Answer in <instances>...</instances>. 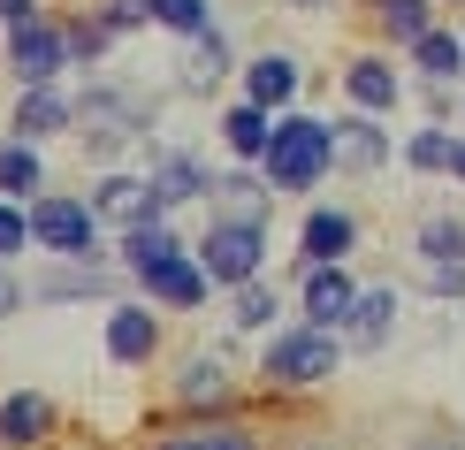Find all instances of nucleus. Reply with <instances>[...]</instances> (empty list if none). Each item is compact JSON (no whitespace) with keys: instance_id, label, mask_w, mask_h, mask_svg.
I'll return each instance as SVG.
<instances>
[{"instance_id":"1","label":"nucleus","mask_w":465,"mask_h":450,"mask_svg":"<svg viewBox=\"0 0 465 450\" xmlns=\"http://www.w3.org/2000/svg\"><path fill=\"white\" fill-rule=\"evenodd\" d=\"M336 366H343V336L282 321L275 336L260 344V397H313V389L336 382Z\"/></svg>"},{"instance_id":"2","label":"nucleus","mask_w":465,"mask_h":450,"mask_svg":"<svg viewBox=\"0 0 465 450\" xmlns=\"http://www.w3.org/2000/svg\"><path fill=\"white\" fill-rule=\"evenodd\" d=\"M328 168H336V130L321 115H305V107L275 115V138H267V161H260L267 191L275 199H305V191L328 184Z\"/></svg>"},{"instance_id":"3","label":"nucleus","mask_w":465,"mask_h":450,"mask_svg":"<svg viewBox=\"0 0 465 450\" xmlns=\"http://www.w3.org/2000/svg\"><path fill=\"white\" fill-rule=\"evenodd\" d=\"M191 260H199V275L214 283V290L260 283L267 275V222H260V214H206Z\"/></svg>"},{"instance_id":"4","label":"nucleus","mask_w":465,"mask_h":450,"mask_svg":"<svg viewBox=\"0 0 465 450\" xmlns=\"http://www.w3.org/2000/svg\"><path fill=\"white\" fill-rule=\"evenodd\" d=\"M31 252H46V260H76V267H107V229L92 199H76V191H38L31 199Z\"/></svg>"},{"instance_id":"5","label":"nucleus","mask_w":465,"mask_h":450,"mask_svg":"<svg viewBox=\"0 0 465 450\" xmlns=\"http://www.w3.org/2000/svg\"><path fill=\"white\" fill-rule=\"evenodd\" d=\"M168 413L176 420H214V413H252L244 382L229 375V351H191L168 375Z\"/></svg>"},{"instance_id":"6","label":"nucleus","mask_w":465,"mask_h":450,"mask_svg":"<svg viewBox=\"0 0 465 450\" xmlns=\"http://www.w3.org/2000/svg\"><path fill=\"white\" fill-rule=\"evenodd\" d=\"M138 450H275V435H267L252 413H214V420H153Z\"/></svg>"},{"instance_id":"7","label":"nucleus","mask_w":465,"mask_h":450,"mask_svg":"<svg viewBox=\"0 0 465 450\" xmlns=\"http://www.w3.org/2000/svg\"><path fill=\"white\" fill-rule=\"evenodd\" d=\"M336 85H343V100H351L359 115H381V123H390V115L412 100V76H404V69H397V54H381V46L351 54V62L336 69Z\"/></svg>"},{"instance_id":"8","label":"nucleus","mask_w":465,"mask_h":450,"mask_svg":"<svg viewBox=\"0 0 465 450\" xmlns=\"http://www.w3.org/2000/svg\"><path fill=\"white\" fill-rule=\"evenodd\" d=\"M351 252H359V214L351 206H305L290 275H305V267H351Z\"/></svg>"},{"instance_id":"9","label":"nucleus","mask_w":465,"mask_h":450,"mask_svg":"<svg viewBox=\"0 0 465 450\" xmlns=\"http://www.w3.org/2000/svg\"><path fill=\"white\" fill-rule=\"evenodd\" d=\"M145 191L161 199V214H176V206H191V199H206L214 191V168L199 161L191 145H145Z\"/></svg>"},{"instance_id":"10","label":"nucleus","mask_w":465,"mask_h":450,"mask_svg":"<svg viewBox=\"0 0 465 450\" xmlns=\"http://www.w3.org/2000/svg\"><path fill=\"white\" fill-rule=\"evenodd\" d=\"M328 130H336V175H359V184H366V175H381V168L397 161V130L381 123V115L343 107Z\"/></svg>"},{"instance_id":"11","label":"nucleus","mask_w":465,"mask_h":450,"mask_svg":"<svg viewBox=\"0 0 465 450\" xmlns=\"http://www.w3.org/2000/svg\"><path fill=\"white\" fill-rule=\"evenodd\" d=\"M359 275L351 267H305L298 275V321L305 328H328V336H343L351 328V305H359Z\"/></svg>"},{"instance_id":"12","label":"nucleus","mask_w":465,"mask_h":450,"mask_svg":"<svg viewBox=\"0 0 465 450\" xmlns=\"http://www.w3.org/2000/svg\"><path fill=\"white\" fill-rule=\"evenodd\" d=\"M8 69H15V85H62L69 76V46H62V15H38V24L24 31H8Z\"/></svg>"},{"instance_id":"13","label":"nucleus","mask_w":465,"mask_h":450,"mask_svg":"<svg viewBox=\"0 0 465 450\" xmlns=\"http://www.w3.org/2000/svg\"><path fill=\"white\" fill-rule=\"evenodd\" d=\"M161 344H168L161 305H145V298L107 305V359L114 366H153V359H161Z\"/></svg>"},{"instance_id":"14","label":"nucleus","mask_w":465,"mask_h":450,"mask_svg":"<svg viewBox=\"0 0 465 450\" xmlns=\"http://www.w3.org/2000/svg\"><path fill=\"white\" fill-rule=\"evenodd\" d=\"M404 328V290L397 283H366L359 305H351V328H343V351H359V359H374V351H390Z\"/></svg>"},{"instance_id":"15","label":"nucleus","mask_w":465,"mask_h":450,"mask_svg":"<svg viewBox=\"0 0 465 450\" xmlns=\"http://www.w3.org/2000/svg\"><path fill=\"white\" fill-rule=\"evenodd\" d=\"M62 435V405L46 389H8L0 397V450H54Z\"/></svg>"},{"instance_id":"16","label":"nucleus","mask_w":465,"mask_h":450,"mask_svg":"<svg viewBox=\"0 0 465 450\" xmlns=\"http://www.w3.org/2000/svg\"><path fill=\"white\" fill-rule=\"evenodd\" d=\"M92 214H100V229H145V222H168L161 199L145 191V175H130V168H100V184H92Z\"/></svg>"},{"instance_id":"17","label":"nucleus","mask_w":465,"mask_h":450,"mask_svg":"<svg viewBox=\"0 0 465 450\" xmlns=\"http://www.w3.org/2000/svg\"><path fill=\"white\" fill-rule=\"evenodd\" d=\"M62 130H76V92H69V85H31V92H15L8 138L46 145V138H62Z\"/></svg>"},{"instance_id":"18","label":"nucleus","mask_w":465,"mask_h":450,"mask_svg":"<svg viewBox=\"0 0 465 450\" xmlns=\"http://www.w3.org/2000/svg\"><path fill=\"white\" fill-rule=\"evenodd\" d=\"M114 290H123V275H114V267H76V260H54L46 275H31V305H92V298L123 305Z\"/></svg>"},{"instance_id":"19","label":"nucleus","mask_w":465,"mask_h":450,"mask_svg":"<svg viewBox=\"0 0 465 450\" xmlns=\"http://www.w3.org/2000/svg\"><path fill=\"white\" fill-rule=\"evenodd\" d=\"M237 76H244V100H252V107H267V115H290V107H298V92H305L298 54H282V46L252 54V62H244Z\"/></svg>"},{"instance_id":"20","label":"nucleus","mask_w":465,"mask_h":450,"mask_svg":"<svg viewBox=\"0 0 465 450\" xmlns=\"http://www.w3.org/2000/svg\"><path fill=\"white\" fill-rule=\"evenodd\" d=\"M435 24H442L435 0H366V31H374L381 54H412Z\"/></svg>"},{"instance_id":"21","label":"nucleus","mask_w":465,"mask_h":450,"mask_svg":"<svg viewBox=\"0 0 465 450\" xmlns=\"http://www.w3.org/2000/svg\"><path fill=\"white\" fill-rule=\"evenodd\" d=\"M138 290H145V305H161V313H199L206 298H214V283L199 275V260H191V252H176V260H161V267H145Z\"/></svg>"},{"instance_id":"22","label":"nucleus","mask_w":465,"mask_h":450,"mask_svg":"<svg viewBox=\"0 0 465 450\" xmlns=\"http://www.w3.org/2000/svg\"><path fill=\"white\" fill-rule=\"evenodd\" d=\"M244 62H237V46H229V31L214 24V31H199L191 38V54H183V76H176V92H191V100H206L214 85H229Z\"/></svg>"},{"instance_id":"23","label":"nucleus","mask_w":465,"mask_h":450,"mask_svg":"<svg viewBox=\"0 0 465 450\" xmlns=\"http://www.w3.org/2000/svg\"><path fill=\"white\" fill-rule=\"evenodd\" d=\"M404 76H412V85H465V31L435 24L412 54H404Z\"/></svg>"},{"instance_id":"24","label":"nucleus","mask_w":465,"mask_h":450,"mask_svg":"<svg viewBox=\"0 0 465 450\" xmlns=\"http://www.w3.org/2000/svg\"><path fill=\"white\" fill-rule=\"evenodd\" d=\"M214 130H222V153H229L237 168H260V161H267V138H275V115L252 107V100H229Z\"/></svg>"},{"instance_id":"25","label":"nucleus","mask_w":465,"mask_h":450,"mask_svg":"<svg viewBox=\"0 0 465 450\" xmlns=\"http://www.w3.org/2000/svg\"><path fill=\"white\" fill-rule=\"evenodd\" d=\"M412 260L420 267H465V214L458 206H428L412 222Z\"/></svg>"},{"instance_id":"26","label":"nucleus","mask_w":465,"mask_h":450,"mask_svg":"<svg viewBox=\"0 0 465 450\" xmlns=\"http://www.w3.org/2000/svg\"><path fill=\"white\" fill-rule=\"evenodd\" d=\"M206 214H260V222H275V191H267L260 168H237L229 161L214 175V191H206Z\"/></svg>"},{"instance_id":"27","label":"nucleus","mask_w":465,"mask_h":450,"mask_svg":"<svg viewBox=\"0 0 465 450\" xmlns=\"http://www.w3.org/2000/svg\"><path fill=\"white\" fill-rule=\"evenodd\" d=\"M114 252H123V275L138 283L145 267L176 260V252H191V245H183V229H176V222H145V229H123V245H114Z\"/></svg>"},{"instance_id":"28","label":"nucleus","mask_w":465,"mask_h":450,"mask_svg":"<svg viewBox=\"0 0 465 450\" xmlns=\"http://www.w3.org/2000/svg\"><path fill=\"white\" fill-rule=\"evenodd\" d=\"M38 191H46V153L24 145V138H0V199L31 206Z\"/></svg>"},{"instance_id":"29","label":"nucleus","mask_w":465,"mask_h":450,"mask_svg":"<svg viewBox=\"0 0 465 450\" xmlns=\"http://www.w3.org/2000/svg\"><path fill=\"white\" fill-rule=\"evenodd\" d=\"M275 313H282V283H244V290H229V328H244V336H275Z\"/></svg>"},{"instance_id":"30","label":"nucleus","mask_w":465,"mask_h":450,"mask_svg":"<svg viewBox=\"0 0 465 450\" xmlns=\"http://www.w3.org/2000/svg\"><path fill=\"white\" fill-rule=\"evenodd\" d=\"M450 145H458V130H442V123H420V130H404V168L412 175H450Z\"/></svg>"},{"instance_id":"31","label":"nucleus","mask_w":465,"mask_h":450,"mask_svg":"<svg viewBox=\"0 0 465 450\" xmlns=\"http://www.w3.org/2000/svg\"><path fill=\"white\" fill-rule=\"evenodd\" d=\"M62 46H69V69H100L107 62V46H114V38L100 31V15H92V8H76V15H62Z\"/></svg>"},{"instance_id":"32","label":"nucleus","mask_w":465,"mask_h":450,"mask_svg":"<svg viewBox=\"0 0 465 450\" xmlns=\"http://www.w3.org/2000/svg\"><path fill=\"white\" fill-rule=\"evenodd\" d=\"M145 24L153 31H176L191 46L199 31H214V0H145Z\"/></svg>"},{"instance_id":"33","label":"nucleus","mask_w":465,"mask_h":450,"mask_svg":"<svg viewBox=\"0 0 465 450\" xmlns=\"http://www.w3.org/2000/svg\"><path fill=\"white\" fill-rule=\"evenodd\" d=\"M275 450H359V435H343V427H321V420H305V427H275Z\"/></svg>"},{"instance_id":"34","label":"nucleus","mask_w":465,"mask_h":450,"mask_svg":"<svg viewBox=\"0 0 465 450\" xmlns=\"http://www.w3.org/2000/svg\"><path fill=\"white\" fill-rule=\"evenodd\" d=\"M24 252H31V206L0 199V267H15Z\"/></svg>"},{"instance_id":"35","label":"nucleus","mask_w":465,"mask_h":450,"mask_svg":"<svg viewBox=\"0 0 465 450\" xmlns=\"http://www.w3.org/2000/svg\"><path fill=\"white\" fill-rule=\"evenodd\" d=\"M412 290H420V298H435V305H458L465 298V267H420L412 260Z\"/></svg>"},{"instance_id":"36","label":"nucleus","mask_w":465,"mask_h":450,"mask_svg":"<svg viewBox=\"0 0 465 450\" xmlns=\"http://www.w3.org/2000/svg\"><path fill=\"white\" fill-rule=\"evenodd\" d=\"M92 15H100V31H107V38H130V31H145V0H100Z\"/></svg>"},{"instance_id":"37","label":"nucleus","mask_w":465,"mask_h":450,"mask_svg":"<svg viewBox=\"0 0 465 450\" xmlns=\"http://www.w3.org/2000/svg\"><path fill=\"white\" fill-rule=\"evenodd\" d=\"M412 92H420V107H428V123H442V130H450V115L465 107L458 85H412Z\"/></svg>"},{"instance_id":"38","label":"nucleus","mask_w":465,"mask_h":450,"mask_svg":"<svg viewBox=\"0 0 465 450\" xmlns=\"http://www.w3.org/2000/svg\"><path fill=\"white\" fill-rule=\"evenodd\" d=\"M428 435H404V450H465V427H442V420H420Z\"/></svg>"},{"instance_id":"39","label":"nucleus","mask_w":465,"mask_h":450,"mask_svg":"<svg viewBox=\"0 0 465 450\" xmlns=\"http://www.w3.org/2000/svg\"><path fill=\"white\" fill-rule=\"evenodd\" d=\"M24 305H31V283L15 275V267H0V321H15Z\"/></svg>"},{"instance_id":"40","label":"nucleus","mask_w":465,"mask_h":450,"mask_svg":"<svg viewBox=\"0 0 465 450\" xmlns=\"http://www.w3.org/2000/svg\"><path fill=\"white\" fill-rule=\"evenodd\" d=\"M38 15H54L46 0H0V31H24V24H38Z\"/></svg>"},{"instance_id":"41","label":"nucleus","mask_w":465,"mask_h":450,"mask_svg":"<svg viewBox=\"0 0 465 450\" xmlns=\"http://www.w3.org/2000/svg\"><path fill=\"white\" fill-rule=\"evenodd\" d=\"M450 184L465 191V130H458V145H450Z\"/></svg>"},{"instance_id":"42","label":"nucleus","mask_w":465,"mask_h":450,"mask_svg":"<svg viewBox=\"0 0 465 450\" xmlns=\"http://www.w3.org/2000/svg\"><path fill=\"white\" fill-rule=\"evenodd\" d=\"M290 8H328V0H290Z\"/></svg>"},{"instance_id":"43","label":"nucleus","mask_w":465,"mask_h":450,"mask_svg":"<svg viewBox=\"0 0 465 450\" xmlns=\"http://www.w3.org/2000/svg\"><path fill=\"white\" fill-rule=\"evenodd\" d=\"M435 8H465V0H435Z\"/></svg>"},{"instance_id":"44","label":"nucleus","mask_w":465,"mask_h":450,"mask_svg":"<svg viewBox=\"0 0 465 450\" xmlns=\"http://www.w3.org/2000/svg\"><path fill=\"white\" fill-rule=\"evenodd\" d=\"M458 130H465V107H458Z\"/></svg>"},{"instance_id":"45","label":"nucleus","mask_w":465,"mask_h":450,"mask_svg":"<svg viewBox=\"0 0 465 450\" xmlns=\"http://www.w3.org/2000/svg\"><path fill=\"white\" fill-rule=\"evenodd\" d=\"M458 31H465V24H458Z\"/></svg>"}]
</instances>
